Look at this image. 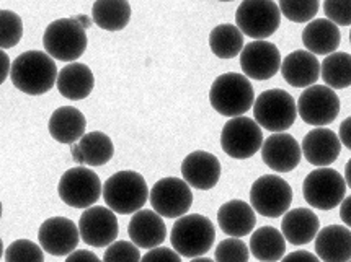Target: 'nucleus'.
Returning <instances> with one entry per match:
<instances>
[{"label": "nucleus", "mask_w": 351, "mask_h": 262, "mask_svg": "<svg viewBox=\"0 0 351 262\" xmlns=\"http://www.w3.org/2000/svg\"><path fill=\"white\" fill-rule=\"evenodd\" d=\"M58 75L54 59L43 51L21 53L12 62V83L16 90L32 96L48 93L58 83Z\"/></svg>", "instance_id": "obj_1"}, {"label": "nucleus", "mask_w": 351, "mask_h": 262, "mask_svg": "<svg viewBox=\"0 0 351 262\" xmlns=\"http://www.w3.org/2000/svg\"><path fill=\"white\" fill-rule=\"evenodd\" d=\"M92 21L87 16L79 15L72 18H59L49 23L43 36L46 53L56 61L75 62L85 53L88 44L87 29Z\"/></svg>", "instance_id": "obj_2"}, {"label": "nucleus", "mask_w": 351, "mask_h": 262, "mask_svg": "<svg viewBox=\"0 0 351 262\" xmlns=\"http://www.w3.org/2000/svg\"><path fill=\"white\" fill-rule=\"evenodd\" d=\"M209 103L226 118H241L255 105V92L250 80L237 72L222 74L213 81Z\"/></svg>", "instance_id": "obj_3"}, {"label": "nucleus", "mask_w": 351, "mask_h": 262, "mask_svg": "<svg viewBox=\"0 0 351 262\" xmlns=\"http://www.w3.org/2000/svg\"><path fill=\"white\" fill-rule=\"evenodd\" d=\"M151 197L144 176L136 171H119L104 184V200L108 209L121 215H134Z\"/></svg>", "instance_id": "obj_4"}, {"label": "nucleus", "mask_w": 351, "mask_h": 262, "mask_svg": "<svg viewBox=\"0 0 351 262\" xmlns=\"http://www.w3.org/2000/svg\"><path fill=\"white\" fill-rule=\"evenodd\" d=\"M214 239H216V228L213 222L199 213H190L178 218L170 233V241L175 251L190 259L203 257L208 251H211Z\"/></svg>", "instance_id": "obj_5"}, {"label": "nucleus", "mask_w": 351, "mask_h": 262, "mask_svg": "<svg viewBox=\"0 0 351 262\" xmlns=\"http://www.w3.org/2000/svg\"><path fill=\"white\" fill-rule=\"evenodd\" d=\"M254 118L260 127L275 134H282L296 121L298 103L285 90H267L255 100Z\"/></svg>", "instance_id": "obj_6"}, {"label": "nucleus", "mask_w": 351, "mask_h": 262, "mask_svg": "<svg viewBox=\"0 0 351 262\" xmlns=\"http://www.w3.org/2000/svg\"><path fill=\"white\" fill-rule=\"evenodd\" d=\"M345 178L332 168H317L306 176L302 194L311 207L332 210L341 205L346 194Z\"/></svg>", "instance_id": "obj_7"}, {"label": "nucleus", "mask_w": 351, "mask_h": 262, "mask_svg": "<svg viewBox=\"0 0 351 262\" xmlns=\"http://www.w3.org/2000/svg\"><path fill=\"white\" fill-rule=\"evenodd\" d=\"M293 189L276 174L260 176L250 187V205L260 215L278 218L289 212Z\"/></svg>", "instance_id": "obj_8"}, {"label": "nucleus", "mask_w": 351, "mask_h": 262, "mask_svg": "<svg viewBox=\"0 0 351 262\" xmlns=\"http://www.w3.org/2000/svg\"><path fill=\"white\" fill-rule=\"evenodd\" d=\"M237 28L255 41H265L275 34L281 23L280 5L271 0L242 2L235 12Z\"/></svg>", "instance_id": "obj_9"}, {"label": "nucleus", "mask_w": 351, "mask_h": 262, "mask_svg": "<svg viewBox=\"0 0 351 262\" xmlns=\"http://www.w3.org/2000/svg\"><path fill=\"white\" fill-rule=\"evenodd\" d=\"M58 192L61 200L69 207L87 210L104 196V184L92 170L75 166L61 176Z\"/></svg>", "instance_id": "obj_10"}, {"label": "nucleus", "mask_w": 351, "mask_h": 262, "mask_svg": "<svg viewBox=\"0 0 351 262\" xmlns=\"http://www.w3.org/2000/svg\"><path fill=\"white\" fill-rule=\"evenodd\" d=\"M262 127L255 119L234 118L224 124L221 132V147L230 158L247 160L263 147Z\"/></svg>", "instance_id": "obj_11"}, {"label": "nucleus", "mask_w": 351, "mask_h": 262, "mask_svg": "<svg viewBox=\"0 0 351 262\" xmlns=\"http://www.w3.org/2000/svg\"><path fill=\"white\" fill-rule=\"evenodd\" d=\"M298 114L309 126H328L340 114V98L327 85H314L304 90L299 96Z\"/></svg>", "instance_id": "obj_12"}, {"label": "nucleus", "mask_w": 351, "mask_h": 262, "mask_svg": "<svg viewBox=\"0 0 351 262\" xmlns=\"http://www.w3.org/2000/svg\"><path fill=\"white\" fill-rule=\"evenodd\" d=\"M151 205L154 212L164 218H182L188 215L193 205V192L180 178H164L151 189Z\"/></svg>", "instance_id": "obj_13"}, {"label": "nucleus", "mask_w": 351, "mask_h": 262, "mask_svg": "<svg viewBox=\"0 0 351 262\" xmlns=\"http://www.w3.org/2000/svg\"><path fill=\"white\" fill-rule=\"evenodd\" d=\"M79 230L85 244L93 248H108L118 238V218L111 209L93 205L80 215Z\"/></svg>", "instance_id": "obj_14"}, {"label": "nucleus", "mask_w": 351, "mask_h": 262, "mask_svg": "<svg viewBox=\"0 0 351 262\" xmlns=\"http://www.w3.org/2000/svg\"><path fill=\"white\" fill-rule=\"evenodd\" d=\"M38 241L51 256H71L79 246L80 230L71 218L51 217L38 230Z\"/></svg>", "instance_id": "obj_15"}, {"label": "nucleus", "mask_w": 351, "mask_h": 262, "mask_svg": "<svg viewBox=\"0 0 351 262\" xmlns=\"http://www.w3.org/2000/svg\"><path fill=\"white\" fill-rule=\"evenodd\" d=\"M280 49L268 41L248 42L241 54V67L247 79L265 81L273 79L281 68Z\"/></svg>", "instance_id": "obj_16"}, {"label": "nucleus", "mask_w": 351, "mask_h": 262, "mask_svg": "<svg viewBox=\"0 0 351 262\" xmlns=\"http://www.w3.org/2000/svg\"><path fill=\"white\" fill-rule=\"evenodd\" d=\"M182 176L188 186L199 191H209L221 179V161L216 155L196 150L186 155L182 161Z\"/></svg>", "instance_id": "obj_17"}, {"label": "nucleus", "mask_w": 351, "mask_h": 262, "mask_svg": "<svg viewBox=\"0 0 351 262\" xmlns=\"http://www.w3.org/2000/svg\"><path fill=\"white\" fill-rule=\"evenodd\" d=\"M302 147L291 134H273L263 142L262 160L276 173H289L298 168Z\"/></svg>", "instance_id": "obj_18"}, {"label": "nucleus", "mask_w": 351, "mask_h": 262, "mask_svg": "<svg viewBox=\"0 0 351 262\" xmlns=\"http://www.w3.org/2000/svg\"><path fill=\"white\" fill-rule=\"evenodd\" d=\"M302 153L306 160L317 168H327L340 157L341 142L335 132L325 127H315L302 140Z\"/></svg>", "instance_id": "obj_19"}, {"label": "nucleus", "mask_w": 351, "mask_h": 262, "mask_svg": "<svg viewBox=\"0 0 351 262\" xmlns=\"http://www.w3.org/2000/svg\"><path fill=\"white\" fill-rule=\"evenodd\" d=\"M128 235L139 249H156L167 238V226L164 218L154 210H139L131 217L128 225Z\"/></svg>", "instance_id": "obj_20"}, {"label": "nucleus", "mask_w": 351, "mask_h": 262, "mask_svg": "<svg viewBox=\"0 0 351 262\" xmlns=\"http://www.w3.org/2000/svg\"><path fill=\"white\" fill-rule=\"evenodd\" d=\"M281 75L294 88L314 87L320 77V62L309 51L298 49L288 54L281 64Z\"/></svg>", "instance_id": "obj_21"}, {"label": "nucleus", "mask_w": 351, "mask_h": 262, "mask_svg": "<svg viewBox=\"0 0 351 262\" xmlns=\"http://www.w3.org/2000/svg\"><path fill=\"white\" fill-rule=\"evenodd\" d=\"M217 225L230 238H243L255 228V210L243 200H229L217 210Z\"/></svg>", "instance_id": "obj_22"}, {"label": "nucleus", "mask_w": 351, "mask_h": 262, "mask_svg": "<svg viewBox=\"0 0 351 262\" xmlns=\"http://www.w3.org/2000/svg\"><path fill=\"white\" fill-rule=\"evenodd\" d=\"M315 252L322 262L351 261V231L343 225H328L315 238Z\"/></svg>", "instance_id": "obj_23"}, {"label": "nucleus", "mask_w": 351, "mask_h": 262, "mask_svg": "<svg viewBox=\"0 0 351 262\" xmlns=\"http://www.w3.org/2000/svg\"><path fill=\"white\" fill-rule=\"evenodd\" d=\"M320 231V220L311 209L298 207L289 210L281 222V233L294 246L314 241Z\"/></svg>", "instance_id": "obj_24"}, {"label": "nucleus", "mask_w": 351, "mask_h": 262, "mask_svg": "<svg viewBox=\"0 0 351 262\" xmlns=\"http://www.w3.org/2000/svg\"><path fill=\"white\" fill-rule=\"evenodd\" d=\"M87 119L82 111L72 106H61L51 114L48 122V131L51 137L59 144L74 145L85 135Z\"/></svg>", "instance_id": "obj_25"}, {"label": "nucleus", "mask_w": 351, "mask_h": 262, "mask_svg": "<svg viewBox=\"0 0 351 262\" xmlns=\"http://www.w3.org/2000/svg\"><path fill=\"white\" fill-rule=\"evenodd\" d=\"M72 158L80 165L104 166L114 155V145L104 132H90L85 134L71 148Z\"/></svg>", "instance_id": "obj_26"}, {"label": "nucleus", "mask_w": 351, "mask_h": 262, "mask_svg": "<svg viewBox=\"0 0 351 262\" xmlns=\"http://www.w3.org/2000/svg\"><path fill=\"white\" fill-rule=\"evenodd\" d=\"M58 90L64 98L71 101H80L88 98L95 87V77L82 62L67 64L59 70Z\"/></svg>", "instance_id": "obj_27"}, {"label": "nucleus", "mask_w": 351, "mask_h": 262, "mask_svg": "<svg viewBox=\"0 0 351 262\" xmlns=\"http://www.w3.org/2000/svg\"><path fill=\"white\" fill-rule=\"evenodd\" d=\"M341 41V33L335 23L327 18H317L302 31V42L306 51L317 55L335 54Z\"/></svg>", "instance_id": "obj_28"}, {"label": "nucleus", "mask_w": 351, "mask_h": 262, "mask_svg": "<svg viewBox=\"0 0 351 262\" xmlns=\"http://www.w3.org/2000/svg\"><path fill=\"white\" fill-rule=\"evenodd\" d=\"M248 248L260 262H278L286 252V238L275 226H262L252 233Z\"/></svg>", "instance_id": "obj_29"}, {"label": "nucleus", "mask_w": 351, "mask_h": 262, "mask_svg": "<svg viewBox=\"0 0 351 262\" xmlns=\"http://www.w3.org/2000/svg\"><path fill=\"white\" fill-rule=\"evenodd\" d=\"M97 27L106 31H121L131 20V5L126 0H98L92 7Z\"/></svg>", "instance_id": "obj_30"}, {"label": "nucleus", "mask_w": 351, "mask_h": 262, "mask_svg": "<svg viewBox=\"0 0 351 262\" xmlns=\"http://www.w3.org/2000/svg\"><path fill=\"white\" fill-rule=\"evenodd\" d=\"M209 47L219 59H234L243 51V33L237 25L222 23L209 33Z\"/></svg>", "instance_id": "obj_31"}, {"label": "nucleus", "mask_w": 351, "mask_h": 262, "mask_svg": "<svg viewBox=\"0 0 351 262\" xmlns=\"http://www.w3.org/2000/svg\"><path fill=\"white\" fill-rule=\"evenodd\" d=\"M320 77L332 90L351 87V55L346 53L327 55L320 64Z\"/></svg>", "instance_id": "obj_32"}, {"label": "nucleus", "mask_w": 351, "mask_h": 262, "mask_svg": "<svg viewBox=\"0 0 351 262\" xmlns=\"http://www.w3.org/2000/svg\"><path fill=\"white\" fill-rule=\"evenodd\" d=\"M281 15H285L289 21L294 23H307L314 21L320 8V2L317 0H281L278 2Z\"/></svg>", "instance_id": "obj_33"}, {"label": "nucleus", "mask_w": 351, "mask_h": 262, "mask_svg": "<svg viewBox=\"0 0 351 262\" xmlns=\"http://www.w3.org/2000/svg\"><path fill=\"white\" fill-rule=\"evenodd\" d=\"M21 36H23V21L20 15L2 8L0 12V47L2 51L19 44Z\"/></svg>", "instance_id": "obj_34"}, {"label": "nucleus", "mask_w": 351, "mask_h": 262, "mask_svg": "<svg viewBox=\"0 0 351 262\" xmlns=\"http://www.w3.org/2000/svg\"><path fill=\"white\" fill-rule=\"evenodd\" d=\"M5 262H45V251L29 239H16L5 249Z\"/></svg>", "instance_id": "obj_35"}, {"label": "nucleus", "mask_w": 351, "mask_h": 262, "mask_svg": "<svg viewBox=\"0 0 351 262\" xmlns=\"http://www.w3.org/2000/svg\"><path fill=\"white\" fill-rule=\"evenodd\" d=\"M250 248L241 238H226L216 246L214 261L216 262H248Z\"/></svg>", "instance_id": "obj_36"}, {"label": "nucleus", "mask_w": 351, "mask_h": 262, "mask_svg": "<svg viewBox=\"0 0 351 262\" xmlns=\"http://www.w3.org/2000/svg\"><path fill=\"white\" fill-rule=\"evenodd\" d=\"M139 248L132 241H114L106 248L104 262H141Z\"/></svg>", "instance_id": "obj_37"}, {"label": "nucleus", "mask_w": 351, "mask_h": 262, "mask_svg": "<svg viewBox=\"0 0 351 262\" xmlns=\"http://www.w3.org/2000/svg\"><path fill=\"white\" fill-rule=\"evenodd\" d=\"M324 12L327 20H330L337 27H350L351 25V0L350 2L327 0L324 2Z\"/></svg>", "instance_id": "obj_38"}, {"label": "nucleus", "mask_w": 351, "mask_h": 262, "mask_svg": "<svg viewBox=\"0 0 351 262\" xmlns=\"http://www.w3.org/2000/svg\"><path fill=\"white\" fill-rule=\"evenodd\" d=\"M141 262H182V256L175 249L160 246L147 251V254L143 256Z\"/></svg>", "instance_id": "obj_39"}, {"label": "nucleus", "mask_w": 351, "mask_h": 262, "mask_svg": "<svg viewBox=\"0 0 351 262\" xmlns=\"http://www.w3.org/2000/svg\"><path fill=\"white\" fill-rule=\"evenodd\" d=\"M281 262H320V259L309 251H294L282 257Z\"/></svg>", "instance_id": "obj_40"}, {"label": "nucleus", "mask_w": 351, "mask_h": 262, "mask_svg": "<svg viewBox=\"0 0 351 262\" xmlns=\"http://www.w3.org/2000/svg\"><path fill=\"white\" fill-rule=\"evenodd\" d=\"M64 262H104L98 259V256L92 251H74L71 256H67V259Z\"/></svg>", "instance_id": "obj_41"}, {"label": "nucleus", "mask_w": 351, "mask_h": 262, "mask_svg": "<svg viewBox=\"0 0 351 262\" xmlns=\"http://www.w3.org/2000/svg\"><path fill=\"white\" fill-rule=\"evenodd\" d=\"M338 137H340L341 144H343L348 150H351V116L350 118H346L345 121L340 124V129H338Z\"/></svg>", "instance_id": "obj_42"}, {"label": "nucleus", "mask_w": 351, "mask_h": 262, "mask_svg": "<svg viewBox=\"0 0 351 262\" xmlns=\"http://www.w3.org/2000/svg\"><path fill=\"white\" fill-rule=\"evenodd\" d=\"M340 218H341V222H343L346 226H350V228H351V196L345 197V200L341 202V205H340Z\"/></svg>", "instance_id": "obj_43"}, {"label": "nucleus", "mask_w": 351, "mask_h": 262, "mask_svg": "<svg viewBox=\"0 0 351 262\" xmlns=\"http://www.w3.org/2000/svg\"><path fill=\"white\" fill-rule=\"evenodd\" d=\"M0 66H2V72H0V81H5V79L8 77V74L12 72V64H10V59H8V55L5 51H0Z\"/></svg>", "instance_id": "obj_44"}, {"label": "nucleus", "mask_w": 351, "mask_h": 262, "mask_svg": "<svg viewBox=\"0 0 351 262\" xmlns=\"http://www.w3.org/2000/svg\"><path fill=\"white\" fill-rule=\"evenodd\" d=\"M345 181H346V186L351 189V158L345 166Z\"/></svg>", "instance_id": "obj_45"}, {"label": "nucleus", "mask_w": 351, "mask_h": 262, "mask_svg": "<svg viewBox=\"0 0 351 262\" xmlns=\"http://www.w3.org/2000/svg\"><path fill=\"white\" fill-rule=\"evenodd\" d=\"M190 262H216V261L209 259V257H196V259H191Z\"/></svg>", "instance_id": "obj_46"}, {"label": "nucleus", "mask_w": 351, "mask_h": 262, "mask_svg": "<svg viewBox=\"0 0 351 262\" xmlns=\"http://www.w3.org/2000/svg\"><path fill=\"white\" fill-rule=\"evenodd\" d=\"M350 42H351V29H350Z\"/></svg>", "instance_id": "obj_47"}, {"label": "nucleus", "mask_w": 351, "mask_h": 262, "mask_svg": "<svg viewBox=\"0 0 351 262\" xmlns=\"http://www.w3.org/2000/svg\"><path fill=\"white\" fill-rule=\"evenodd\" d=\"M350 262H351V261H350Z\"/></svg>", "instance_id": "obj_48"}]
</instances>
